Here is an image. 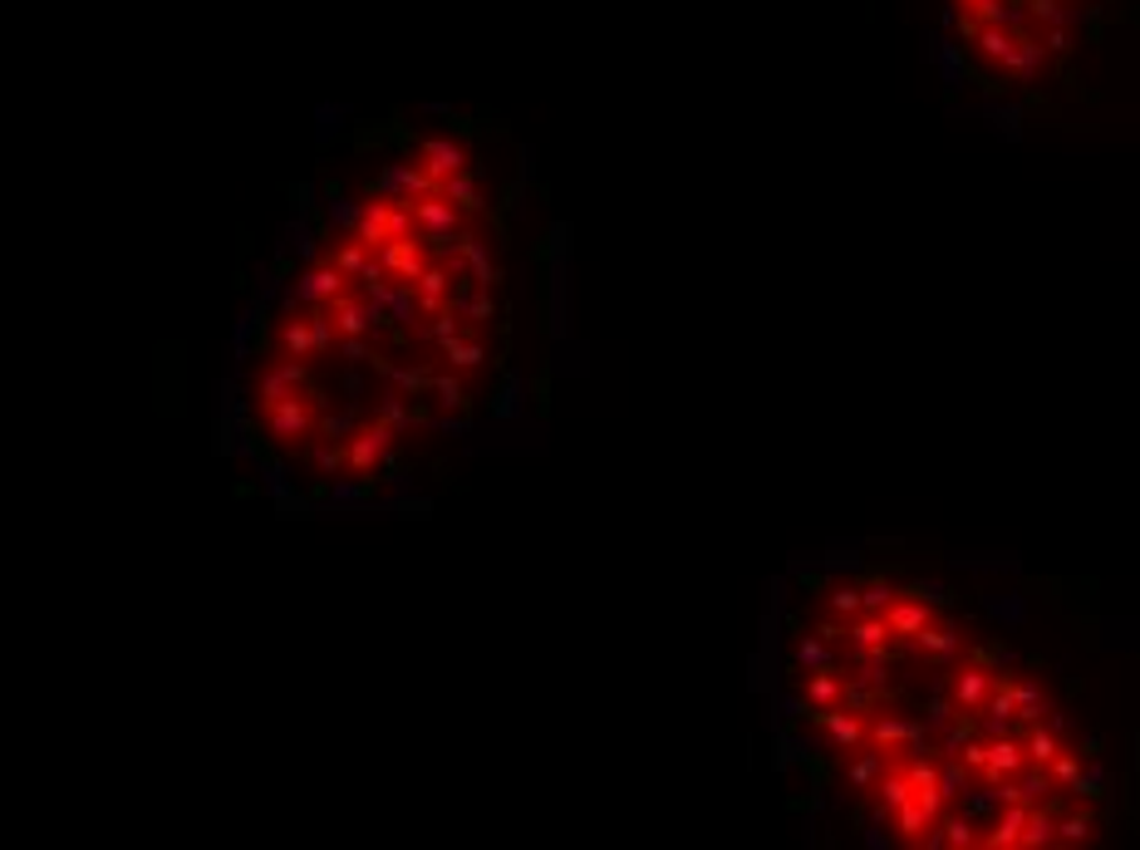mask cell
Returning <instances> with one entry per match:
<instances>
[{
    "label": "cell",
    "mask_w": 1140,
    "mask_h": 850,
    "mask_svg": "<svg viewBox=\"0 0 1140 850\" xmlns=\"http://www.w3.org/2000/svg\"><path fill=\"white\" fill-rule=\"evenodd\" d=\"M566 232L487 109L330 129L237 310L217 457L281 517L424 511L546 408Z\"/></svg>",
    "instance_id": "1"
},
{
    "label": "cell",
    "mask_w": 1140,
    "mask_h": 850,
    "mask_svg": "<svg viewBox=\"0 0 1140 850\" xmlns=\"http://www.w3.org/2000/svg\"><path fill=\"white\" fill-rule=\"evenodd\" d=\"M772 732L801 792L880 846H1086L1106 782L1057 678L954 590L797 571L772 619Z\"/></svg>",
    "instance_id": "2"
},
{
    "label": "cell",
    "mask_w": 1140,
    "mask_h": 850,
    "mask_svg": "<svg viewBox=\"0 0 1140 850\" xmlns=\"http://www.w3.org/2000/svg\"><path fill=\"white\" fill-rule=\"evenodd\" d=\"M1101 0H944L949 49L978 89L1032 93L1067 75Z\"/></svg>",
    "instance_id": "3"
}]
</instances>
